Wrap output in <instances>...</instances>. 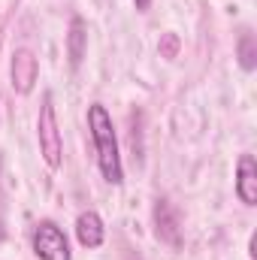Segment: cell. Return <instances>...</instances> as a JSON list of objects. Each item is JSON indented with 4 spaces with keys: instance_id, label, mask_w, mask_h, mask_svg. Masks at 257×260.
<instances>
[{
    "instance_id": "277c9868",
    "label": "cell",
    "mask_w": 257,
    "mask_h": 260,
    "mask_svg": "<svg viewBox=\"0 0 257 260\" xmlns=\"http://www.w3.org/2000/svg\"><path fill=\"white\" fill-rule=\"evenodd\" d=\"M76 239H79L82 248H100L103 245L106 227H103V218L94 209H88V212H82L76 218Z\"/></svg>"
},
{
    "instance_id": "5b68a950",
    "label": "cell",
    "mask_w": 257,
    "mask_h": 260,
    "mask_svg": "<svg viewBox=\"0 0 257 260\" xmlns=\"http://www.w3.org/2000/svg\"><path fill=\"white\" fill-rule=\"evenodd\" d=\"M236 194L245 206L257 203V160L251 154H242L236 164Z\"/></svg>"
},
{
    "instance_id": "7a4b0ae2",
    "label": "cell",
    "mask_w": 257,
    "mask_h": 260,
    "mask_svg": "<svg viewBox=\"0 0 257 260\" xmlns=\"http://www.w3.org/2000/svg\"><path fill=\"white\" fill-rule=\"evenodd\" d=\"M37 133H40V151L46 157V164L52 170L61 167V154H64V142H61V130H58V118H55V103L52 94L43 97L40 106V121H37Z\"/></svg>"
},
{
    "instance_id": "52a82bcc",
    "label": "cell",
    "mask_w": 257,
    "mask_h": 260,
    "mask_svg": "<svg viewBox=\"0 0 257 260\" xmlns=\"http://www.w3.org/2000/svg\"><path fill=\"white\" fill-rule=\"evenodd\" d=\"M85 49H88V27H85V21L76 15V18L70 21V37H67V52H70V64L73 67L82 64Z\"/></svg>"
},
{
    "instance_id": "8992f818",
    "label": "cell",
    "mask_w": 257,
    "mask_h": 260,
    "mask_svg": "<svg viewBox=\"0 0 257 260\" xmlns=\"http://www.w3.org/2000/svg\"><path fill=\"white\" fill-rule=\"evenodd\" d=\"M12 79H15V85H18L21 94L30 91V85L37 79V61L30 58V52H24V49L15 52V58H12Z\"/></svg>"
},
{
    "instance_id": "6da1fadb",
    "label": "cell",
    "mask_w": 257,
    "mask_h": 260,
    "mask_svg": "<svg viewBox=\"0 0 257 260\" xmlns=\"http://www.w3.org/2000/svg\"><path fill=\"white\" fill-rule=\"evenodd\" d=\"M88 130H91V139H94V148H97V164H100L103 179L109 185H121L124 182V167H121V154H118V139H115V127H112L109 112L100 103L88 106Z\"/></svg>"
},
{
    "instance_id": "3957f363",
    "label": "cell",
    "mask_w": 257,
    "mask_h": 260,
    "mask_svg": "<svg viewBox=\"0 0 257 260\" xmlns=\"http://www.w3.org/2000/svg\"><path fill=\"white\" fill-rule=\"evenodd\" d=\"M34 251L40 260H73L70 257V242L64 230L55 221H40L34 230Z\"/></svg>"
},
{
    "instance_id": "9c48e42d",
    "label": "cell",
    "mask_w": 257,
    "mask_h": 260,
    "mask_svg": "<svg viewBox=\"0 0 257 260\" xmlns=\"http://www.w3.org/2000/svg\"><path fill=\"white\" fill-rule=\"evenodd\" d=\"M133 3H136V9H148V3H151V0H133Z\"/></svg>"
},
{
    "instance_id": "ba28073f",
    "label": "cell",
    "mask_w": 257,
    "mask_h": 260,
    "mask_svg": "<svg viewBox=\"0 0 257 260\" xmlns=\"http://www.w3.org/2000/svg\"><path fill=\"white\" fill-rule=\"evenodd\" d=\"M254 37L251 34H245L242 40H239V64H242V70H254Z\"/></svg>"
}]
</instances>
